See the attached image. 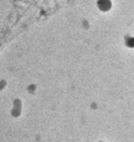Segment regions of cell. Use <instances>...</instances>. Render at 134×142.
<instances>
[{
  "instance_id": "cell-1",
  "label": "cell",
  "mask_w": 134,
  "mask_h": 142,
  "mask_svg": "<svg viewBox=\"0 0 134 142\" xmlns=\"http://www.w3.org/2000/svg\"><path fill=\"white\" fill-rule=\"evenodd\" d=\"M100 7L101 8H102L103 10H105V9H108V7H109V3L108 1L104 0L103 1L101 2L100 3Z\"/></svg>"
},
{
  "instance_id": "cell-2",
  "label": "cell",
  "mask_w": 134,
  "mask_h": 142,
  "mask_svg": "<svg viewBox=\"0 0 134 142\" xmlns=\"http://www.w3.org/2000/svg\"><path fill=\"white\" fill-rule=\"evenodd\" d=\"M7 83L4 80H1L0 81V89H3L6 86Z\"/></svg>"
},
{
  "instance_id": "cell-3",
  "label": "cell",
  "mask_w": 134,
  "mask_h": 142,
  "mask_svg": "<svg viewBox=\"0 0 134 142\" xmlns=\"http://www.w3.org/2000/svg\"><path fill=\"white\" fill-rule=\"evenodd\" d=\"M36 87L35 86V84H30L28 86V89H29V91L30 92H33L36 90Z\"/></svg>"
}]
</instances>
